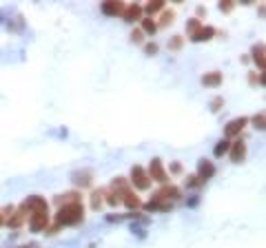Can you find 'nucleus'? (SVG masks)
<instances>
[{
	"instance_id": "obj_17",
	"label": "nucleus",
	"mask_w": 266,
	"mask_h": 248,
	"mask_svg": "<svg viewBox=\"0 0 266 248\" xmlns=\"http://www.w3.org/2000/svg\"><path fill=\"white\" fill-rule=\"evenodd\" d=\"M250 54H253V62H255V64H258L260 69H264V44L262 42L255 44Z\"/></svg>"
},
{
	"instance_id": "obj_1",
	"label": "nucleus",
	"mask_w": 266,
	"mask_h": 248,
	"mask_svg": "<svg viewBox=\"0 0 266 248\" xmlns=\"http://www.w3.org/2000/svg\"><path fill=\"white\" fill-rule=\"evenodd\" d=\"M84 220V206L80 202H71V204L58 206L56 213V226H76Z\"/></svg>"
},
{
	"instance_id": "obj_33",
	"label": "nucleus",
	"mask_w": 266,
	"mask_h": 248,
	"mask_svg": "<svg viewBox=\"0 0 266 248\" xmlns=\"http://www.w3.org/2000/svg\"><path fill=\"white\" fill-rule=\"evenodd\" d=\"M248 82H250V84H255V82H258V78H255V74H250V76H248Z\"/></svg>"
},
{
	"instance_id": "obj_35",
	"label": "nucleus",
	"mask_w": 266,
	"mask_h": 248,
	"mask_svg": "<svg viewBox=\"0 0 266 248\" xmlns=\"http://www.w3.org/2000/svg\"><path fill=\"white\" fill-rule=\"evenodd\" d=\"M4 224V215H2V210H0V226Z\"/></svg>"
},
{
	"instance_id": "obj_24",
	"label": "nucleus",
	"mask_w": 266,
	"mask_h": 248,
	"mask_svg": "<svg viewBox=\"0 0 266 248\" xmlns=\"http://www.w3.org/2000/svg\"><path fill=\"white\" fill-rule=\"evenodd\" d=\"M182 42H184V38L182 36H173L171 40H168V49H173V51H178L182 46Z\"/></svg>"
},
{
	"instance_id": "obj_3",
	"label": "nucleus",
	"mask_w": 266,
	"mask_h": 248,
	"mask_svg": "<svg viewBox=\"0 0 266 248\" xmlns=\"http://www.w3.org/2000/svg\"><path fill=\"white\" fill-rule=\"evenodd\" d=\"M182 198V190L178 188L176 184H162V188L156 193V202H162V204H171V202L180 200Z\"/></svg>"
},
{
	"instance_id": "obj_2",
	"label": "nucleus",
	"mask_w": 266,
	"mask_h": 248,
	"mask_svg": "<svg viewBox=\"0 0 266 248\" xmlns=\"http://www.w3.org/2000/svg\"><path fill=\"white\" fill-rule=\"evenodd\" d=\"M20 210H24V213H49V204L44 202V198H40V195H32V198H27L20 204Z\"/></svg>"
},
{
	"instance_id": "obj_26",
	"label": "nucleus",
	"mask_w": 266,
	"mask_h": 248,
	"mask_svg": "<svg viewBox=\"0 0 266 248\" xmlns=\"http://www.w3.org/2000/svg\"><path fill=\"white\" fill-rule=\"evenodd\" d=\"M158 49H160V46H158L156 42H146V44H144V54H146V56H156Z\"/></svg>"
},
{
	"instance_id": "obj_29",
	"label": "nucleus",
	"mask_w": 266,
	"mask_h": 248,
	"mask_svg": "<svg viewBox=\"0 0 266 248\" xmlns=\"http://www.w3.org/2000/svg\"><path fill=\"white\" fill-rule=\"evenodd\" d=\"M233 7H235V4L231 2V0H224V2H220V12H224V14L233 12Z\"/></svg>"
},
{
	"instance_id": "obj_21",
	"label": "nucleus",
	"mask_w": 266,
	"mask_h": 248,
	"mask_svg": "<svg viewBox=\"0 0 266 248\" xmlns=\"http://www.w3.org/2000/svg\"><path fill=\"white\" fill-rule=\"evenodd\" d=\"M162 9H164V2H162V0H156V2H149L146 7H142V12H146L149 16H153V14L162 12Z\"/></svg>"
},
{
	"instance_id": "obj_9",
	"label": "nucleus",
	"mask_w": 266,
	"mask_h": 248,
	"mask_svg": "<svg viewBox=\"0 0 266 248\" xmlns=\"http://www.w3.org/2000/svg\"><path fill=\"white\" fill-rule=\"evenodd\" d=\"M47 224H49V213H32L29 215V228L34 232L47 230Z\"/></svg>"
},
{
	"instance_id": "obj_32",
	"label": "nucleus",
	"mask_w": 266,
	"mask_h": 248,
	"mask_svg": "<svg viewBox=\"0 0 266 248\" xmlns=\"http://www.w3.org/2000/svg\"><path fill=\"white\" fill-rule=\"evenodd\" d=\"M171 173H173V175H180V173H182V164L173 162V164H171Z\"/></svg>"
},
{
	"instance_id": "obj_22",
	"label": "nucleus",
	"mask_w": 266,
	"mask_h": 248,
	"mask_svg": "<svg viewBox=\"0 0 266 248\" xmlns=\"http://www.w3.org/2000/svg\"><path fill=\"white\" fill-rule=\"evenodd\" d=\"M202 27V20L200 18H193V20H188V24H186V31H188V36H193L196 31Z\"/></svg>"
},
{
	"instance_id": "obj_4",
	"label": "nucleus",
	"mask_w": 266,
	"mask_h": 248,
	"mask_svg": "<svg viewBox=\"0 0 266 248\" xmlns=\"http://www.w3.org/2000/svg\"><path fill=\"white\" fill-rule=\"evenodd\" d=\"M131 184L136 186L138 190H146L151 186V180H149V175H146V168H142V166H133L131 168Z\"/></svg>"
},
{
	"instance_id": "obj_14",
	"label": "nucleus",
	"mask_w": 266,
	"mask_h": 248,
	"mask_svg": "<svg viewBox=\"0 0 266 248\" xmlns=\"http://www.w3.org/2000/svg\"><path fill=\"white\" fill-rule=\"evenodd\" d=\"M122 9H124V4H122V2H102L100 4V12L104 16H120Z\"/></svg>"
},
{
	"instance_id": "obj_7",
	"label": "nucleus",
	"mask_w": 266,
	"mask_h": 248,
	"mask_svg": "<svg viewBox=\"0 0 266 248\" xmlns=\"http://www.w3.org/2000/svg\"><path fill=\"white\" fill-rule=\"evenodd\" d=\"M142 14H144V12H142L140 4L133 2V4H124V9H122L120 16L124 18V22H140V20H142Z\"/></svg>"
},
{
	"instance_id": "obj_13",
	"label": "nucleus",
	"mask_w": 266,
	"mask_h": 248,
	"mask_svg": "<svg viewBox=\"0 0 266 248\" xmlns=\"http://www.w3.org/2000/svg\"><path fill=\"white\" fill-rule=\"evenodd\" d=\"M74 184L80 186V188H86V186L94 184V173H91V170H80V173H74Z\"/></svg>"
},
{
	"instance_id": "obj_18",
	"label": "nucleus",
	"mask_w": 266,
	"mask_h": 248,
	"mask_svg": "<svg viewBox=\"0 0 266 248\" xmlns=\"http://www.w3.org/2000/svg\"><path fill=\"white\" fill-rule=\"evenodd\" d=\"M71 202H80V193L71 190V193H64V195H58V198H56V204H58V206L71 204Z\"/></svg>"
},
{
	"instance_id": "obj_36",
	"label": "nucleus",
	"mask_w": 266,
	"mask_h": 248,
	"mask_svg": "<svg viewBox=\"0 0 266 248\" xmlns=\"http://www.w3.org/2000/svg\"><path fill=\"white\" fill-rule=\"evenodd\" d=\"M22 248H38V246H36V244H29V246H22Z\"/></svg>"
},
{
	"instance_id": "obj_31",
	"label": "nucleus",
	"mask_w": 266,
	"mask_h": 248,
	"mask_svg": "<svg viewBox=\"0 0 266 248\" xmlns=\"http://www.w3.org/2000/svg\"><path fill=\"white\" fill-rule=\"evenodd\" d=\"M224 104V100H222V98H213V100H211V111H220V106H222Z\"/></svg>"
},
{
	"instance_id": "obj_20",
	"label": "nucleus",
	"mask_w": 266,
	"mask_h": 248,
	"mask_svg": "<svg viewBox=\"0 0 266 248\" xmlns=\"http://www.w3.org/2000/svg\"><path fill=\"white\" fill-rule=\"evenodd\" d=\"M228 148H231V142L224 138V140H220V142H218V146H216V151H213V153H216V158H222V155L228 153Z\"/></svg>"
},
{
	"instance_id": "obj_25",
	"label": "nucleus",
	"mask_w": 266,
	"mask_h": 248,
	"mask_svg": "<svg viewBox=\"0 0 266 248\" xmlns=\"http://www.w3.org/2000/svg\"><path fill=\"white\" fill-rule=\"evenodd\" d=\"M100 206H102V190H100V193H94V195H91V208L98 210Z\"/></svg>"
},
{
	"instance_id": "obj_10",
	"label": "nucleus",
	"mask_w": 266,
	"mask_h": 248,
	"mask_svg": "<svg viewBox=\"0 0 266 248\" xmlns=\"http://www.w3.org/2000/svg\"><path fill=\"white\" fill-rule=\"evenodd\" d=\"M216 175V164L213 162H208V160H200V164H198V178H200V182H208V180Z\"/></svg>"
},
{
	"instance_id": "obj_28",
	"label": "nucleus",
	"mask_w": 266,
	"mask_h": 248,
	"mask_svg": "<svg viewBox=\"0 0 266 248\" xmlns=\"http://www.w3.org/2000/svg\"><path fill=\"white\" fill-rule=\"evenodd\" d=\"M131 40H133L136 44H142V40H144V34H142L140 29H136V31L131 34Z\"/></svg>"
},
{
	"instance_id": "obj_34",
	"label": "nucleus",
	"mask_w": 266,
	"mask_h": 248,
	"mask_svg": "<svg viewBox=\"0 0 266 248\" xmlns=\"http://www.w3.org/2000/svg\"><path fill=\"white\" fill-rule=\"evenodd\" d=\"M198 16H206V9H204V7H198Z\"/></svg>"
},
{
	"instance_id": "obj_15",
	"label": "nucleus",
	"mask_w": 266,
	"mask_h": 248,
	"mask_svg": "<svg viewBox=\"0 0 266 248\" xmlns=\"http://www.w3.org/2000/svg\"><path fill=\"white\" fill-rule=\"evenodd\" d=\"M202 84L204 86H220L222 84V74L220 71H208L202 76Z\"/></svg>"
},
{
	"instance_id": "obj_27",
	"label": "nucleus",
	"mask_w": 266,
	"mask_h": 248,
	"mask_svg": "<svg viewBox=\"0 0 266 248\" xmlns=\"http://www.w3.org/2000/svg\"><path fill=\"white\" fill-rule=\"evenodd\" d=\"M186 186H191V188H198V186H202V182H200L198 175H188V178H186Z\"/></svg>"
},
{
	"instance_id": "obj_11",
	"label": "nucleus",
	"mask_w": 266,
	"mask_h": 248,
	"mask_svg": "<svg viewBox=\"0 0 266 248\" xmlns=\"http://www.w3.org/2000/svg\"><path fill=\"white\" fill-rule=\"evenodd\" d=\"M118 193H120V202L126 206V208H140V206H142V200L138 198L133 190L124 188V190H118Z\"/></svg>"
},
{
	"instance_id": "obj_30",
	"label": "nucleus",
	"mask_w": 266,
	"mask_h": 248,
	"mask_svg": "<svg viewBox=\"0 0 266 248\" xmlns=\"http://www.w3.org/2000/svg\"><path fill=\"white\" fill-rule=\"evenodd\" d=\"M253 124L260 128V131H262V128H264V113H258V116H253Z\"/></svg>"
},
{
	"instance_id": "obj_5",
	"label": "nucleus",
	"mask_w": 266,
	"mask_h": 248,
	"mask_svg": "<svg viewBox=\"0 0 266 248\" xmlns=\"http://www.w3.org/2000/svg\"><path fill=\"white\" fill-rule=\"evenodd\" d=\"M146 175H149V180H156V182H160V184H166L168 182V175H166V170H164V164H162L158 158L151 160Z\"/></svg>"
},
{
	"instance_id": "obj_23",
	"label": "nucleus",
	"mask_w": 266,
	"mask_h": 248,
	"mask_svg": "<svg viewBox=\"0 0 266 248\" xmlns=\"http://www.w3.org/2000/svg\"><path fill=\"white\" fill-rule=\"evenodd\" d=\"M173 18H176V14H173V12H164V14H162V20H160V24H158V27H168V24H173Z\"/></svg>"
},
{
	"instance_id": "obj_16",
	"label": "nucleus",
	"mask_w": 266,
	"mask_h": 248,
	"mask_svg": "<svg viewBox=\"0 0 266 248\" xmlns=\"http://www.w3.org/2000/svg\"><path fill=\"white\" fill-rule=\"evenodd\" d=\"M24 220H27V213H24V210H16V213H12L7 217V226H12V228H20V226L24 224Z\"/></svg>"
},
{
	"instance_id": "obj_8",
	"label": "nucleus",
	"mask_w": 266,
	"mask_h": 248,
	"mask_svg": "<svg viewBox=\"0 0 266 248\" xmlns=\"http://www.w3.org/2000/svg\"><path fill=\"white\" fill-rule=\"evenodd\" d=\"M246 142L244 140H238V142H233L231 144V148H228V155H231V160L235 164H240V162H244L246 160Z\"/></svg>"
},
{
	"instance_id": "obj_12",
	"label": "nucleus",
	"mask_w": 266,
	"mask_h": 248,
	"mask_svg": "<svg viewBox=\"0 0 266 248\" xmlns=\"http://www.w3.org/2000/svg\"><path fill=\"white\" fill-rule=\"evenodd\" d=\"M213 36H216V27H211V24H206V27H204V24H202V27H200L196 34L191 36V40H193V42H202V40H211Z\"/></svg>"
},
{
	"instance_id": "obj_19",
	"label": "nucleus",
	"mask_w": 266,
	"mask_h": 248,
	"mask_svg": "<svg viewBox=\"0 0 266 248\" xmlns=\"http://www.w3.org/2000/svg\"><path fill=\"white\" fill-rule=\"evenodd\" d=\"M140 22H142V29H140L142 34H149V36H153V34L158 31V22H156L153 18H142Z\"/></svg>"
},
{
	"instance_id": "obj_6",
	"label": "nucleus",
	"mask_w": 266,
	"mask_h": 248,
	"mask_svg": "<svg viewBox=\"0 0 266 248\" xmlns=\"http://www.w3.org/2000/svg\"><path fill=\"white\" fill-rule=\"evenodd\" d=\"M246 124H248V118H235V120H231L226 124V128H224V136L228 138H238L240 133L246 128Z\"/></svg>"
}]
</instances>
